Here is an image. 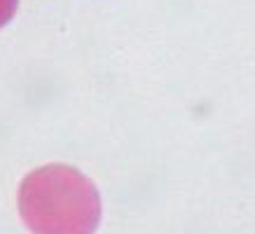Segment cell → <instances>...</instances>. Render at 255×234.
<instances>
[{"instance_id": "obj_1", "label": "cell", "mask_w": 255, "mask_h": 234, "mask_svg": "<svg viewBox=\"0 0 255 234\" xmlns=\"http://www.w3.org/2000/svg\"><path fill=\"white\" fill-rule=\"evenodd\" d=\"M19 213L38 234H89L99 227L101 197L78 169L47 164L19 185Z\"/></svg>"}, {"instance_id": "obj_2", "label": "cell", "mask_w": 255, "mask_h": 234, "mask_svg": "<svg viewBox=\"0 0 255 234\" xmlns=\"http://www.w3.org/2000/svg\"><path fill=\"white\" fill-rule=\"evenodd\" d=\"M16 5H19V0H0V28L14 16Z\"/></svg>"}]
</instances>
